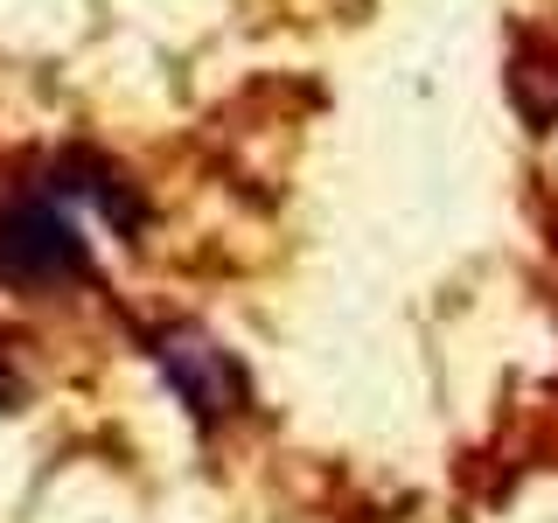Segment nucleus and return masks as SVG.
<instances>
[{
    "mask_svg": "<svg viewBox=\"0 0 558 523\" xmlns=\"http://www.w3.org/2000/svg\"><path fill=\"white\" fill-rule=\"evenodd\" d=\"M0 279H14V287L92 279V252H84L77 223L57 203L22 196V203H0Z\"/></svg>",
    "mask_w": 558,
    "mask_h": 523,
    "instance_id": "1",
    "label": "nucleus"
},
{
    "mask_svg": "<svg viewBox=\"0 0 558 523\" xmlns=\"http://www.w3.org/2000/svg\"><path fill=\"white\" fill-rule=\"evenodd\" d=\"M154 363H161V377L174 384V398H182L203 426H223V418H238L244 405H252L244 363L217 336H203V328H189V321L154 336Z\"/></svg>",
    "mask_w": 558,
    "mask_h": 523,
    "instance_id": "2",
    "label": "nucleus"
},
{
    "mask_svg": "<svg viewBox=\"0 0 558 523\" xmlns=\"http://www.w3.org/2000/svg\"><path fill=\"white\" fill-rule=\"evenodd\" d=\"M57 188L77 196V203H92L105 223H119V231H140V223H147V209H140V196L126 188V174H112L105 161H92V154H70L57 168Z\"/></svg>",
    "mask_w": 558,
    "mask_h": 523,
    "instance_id": "3",
    "label": "nucleus"
},
{
    "mask_svg": "<svg viewBox=\"0 0 558 523\" xmlns=\"http://www.w3.org/2000/svg\"><path fill=\"white\" fill-rule=\"evenodd\" d=\"M14 405H22V377H14L8 356H0V412H14Z\"/></svg>",
    "mask_w": 558,
    "mask_h": 523,
    "instance_id": "4",
    "label": "nucleus"
}]
</instances>
